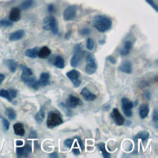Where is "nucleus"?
I'll use <instances>...</instances> for the list:
<instances>
[{
	"label": "nucleus",
	"instance_id": "1",
	"mask_svg": "<svg viewBox=\"0 0 158 158\" xmlns=\"http://www.w3.org/2000/svg\"><path fill=\"white\" fill-rule=\"evenodd\" d=\"M112 23L110 19L103 15H96L93 20V27L99 32H105L109 30Z\"/></svg>",
	"mask_w": 158,
	"mask_h": 158
},
{
	"label": "nucleus",
	"instance_id": "2",
	"mask_svg": "<svg viewBox=\"0 0 158 158\" xmlns=\"http://www.w3.org/2000/svg\"><path fill=\"white\" fill-rule=\"evenodd\" d=\"M63 123V120L60 113L56 110H52L49 112L47 118V127L49 128H53Z\"/></svg>",
	"mask_w": 158,
	"mask_h": 158
},
{
	"label": "nucleus",
	"instance_id": "3",
	"mask_svg": "<svg viewBox=\"0 0 158 158\" xmlns=\"http://www.w3.org/2000/svg\"><path fill=\"white\" fill-rule=\"evenodd\" d=\"M85 59H86L85 72L88 75H92L94 73H95L98 68L96 59L93 56V54L89 52L86 53Z\"/></svg>",
	"mask_w": 158,
	"mask_h": 158
},
{
	"label": "nucleus",
	"instance_id": "4",
	"mask_svg": "<svg viewBox=\"0 0 158 158\" xmlns=\"http://www.w3.org/2000/svg\"><path fill=\"white\" fill-rule=\"evenodd\" d=\"M43 28L46 30H51L54 35L57 34L59 28L57 22L53 16H48L43 19Z\"/></svg>",
	"mask_w": 158,
	"mask_h": 158
},
{
	"label": "nucleus",
	"instance_id": "5",
	"mask_svg": "<svg viewBox=\"0 0 158 158\" xmlns=\"http://www.w3.org/2000/svg\"><path fill=\"white\" fill-rule=\"evenodd\" d=\"M84 52H85L83 51L81 48V44L80 43L77 44L75 46L73 50V54L70 60V65L72 67L76 68L80 65Z\"/></svg>",
	"mask_w": 158,
	"mask_h": 158
},
{
	"label": "nucleus",
	"instance_id": "6",
	"mask_svg": "<svg viewBox=\"0 0 158 158\" xmlns=\"http://www.w3.org/2000/svg\"><path fill=\"white\" fill-rule=\"evenodd\" d=\"M66 75L67 78L72 82L75 88H78L80 86L81 81L79 78L80 73L75 69H72L69 72H67Z\"/></svg>",
	"mask_w": 158,
	"mask_h": 158
},
{
	"label": "nucleus",
	"instance_id": "7",
	"mask_svg": "<svg viewBox=\"0 0 158 158\" xmlns=\"http://www.w3.org/2000/svg\"><path fill=\"white\" fill-rule=\"evenodd\" d=\"M122 102V108L124 114L127 117H130L132 116V108L133 106V103L131 101H130L127 98H123L121 100Z\"/></svg>",
	"mask_w": 158,
	"mask_h": 158
},
{
	"label": "nucleus",
	"instance_id": "8",
	"mask_svg": "<svg viewBox=\"0 0 158 158\" xmlns=\"http://www.w3.org/2000/svg\"><path fill=\"white\" fill-rule=\"evenodd\" d=\"M83 102L79 98L72 94H70L65 101V105L69 108L74 109L76 108L77 106H81Z\"/></svg>",
	"mask_w": 158,
	"mask_h": 158
},
{
	"label": "nucleus",
	"instance_id": "9",
	"mask_svg": "<svg viewBox=\"0 0 158 158\" xmlns=\"http://www.w3.org/2000/svg\"><path fill=\"white\" fill-rule=\"evenodd\" d=\"M77 12V8L75 6H69L67 7L63 12V18L65 21H69L73 20Z\"/></svg>",
	"mask_w": 158,
	"mask_h": 158
},
{
	"label": "nucleus",
	"instance_id": "10",
	"mask_svg": "<svg viewBox=\"0 0 158 158\" xmlns=\"http://www.w3.org/2000/svg\"><path fill=\"white\" fill-rule=\"evenodd\" d=\"M22 80L26 83L28 86L34 89H38L39 88L40 85L38 81L36 80L33 75L30 76H23L21 75Z\"/></svg>",
	"mask_w": 158,
	"mask_h": 158
},
{
	"label": "nucleus",
	"instance_id": "11",
	"mask_svg": "<svg viewBox=\"0 0 158 158\" xmlns=\"http://www.w3.org/2000/svg\"><path fill=\"white\" fill-rule=\"evenodd\" d=\"M111 117L115 125L121 126L123 125L125 119L117 108H114L111 112Z\"/></svg>",
	"mask_w": 158,
	"mask_h": 158
},
{
	"label": "nucleus",
	"instance_id": "12",
	"mask_svg": "<svg viewBox=\"0 0 158 158\" xmlns=\"http://www.w3.org/2000/svg\"><path fill=\"white\" fill-rule=\"evenodd\" d=\"M118 69L120 71L125 73H131L133 70L132 63L129 60H125L120 65Z\"/></svg>",
	"mask_w": 158,
	"mask_h": 158
},
{
	"label": "nucleus",
	"instance_id": "13",
	"mask_svg": "<svg viewBox=\"0 0 158 158\" xmlns=\"http://www.w3.org/2000/svg\"><path fill=\"white\" fill-rule=\"evenodd\" d=\"M9 20L12 22H17L20 19V9L19 7H13L9 13Z\"/></svg>",
	"mask_w": 158,
	"mask_h": 158
},
{
	"label": "nucleus",
	"instance_id": "14",
	"mask_svg": "<svg viewBox=\"0 0 158 158\" xmlns=\"http://www.w3.org/2000/svg\"><path fill=\"white\" fill-rule=\"evenodd\" d=\"M80 94L84 98V99L86 100V101H94L96 98V96L92 93L87 88L85 87L83 88L81 92H80Z\"/></svg>",
	"mask_w": 158,
	"mask_h": 158
},
{
	"label": "nucleus",
	"instance_id": "15",
	"mask_svg": "<svg viewBox=\"0 0 158 158\" xmlns=\"http://www.w3.org/2000/svg\"><path fill=\"white\" fill-rule=\"evenodd\" d=\"M49 78H50V75L49 73H47V72L41 73L38 80L40 86H45L49 85L50 84Z\"/></svg>",
	"mask_w": 158,
	"mask_h": 158
},
{
	"label": "nucleus",
	"instance_id": "16",
	"mask_svg": "<svg viewBox=\"0 0 158 158\" xmlns=\"http://www.w3.org/2000/svg\"><path fill=\"white\" fill-rule=\"evenodd\" d=\"M25 35V31L22 29H19L10 34L9 39L10 41H17L22 39Z\"/></svg>",
	"mask_w": 158,
	"mask_h": 158
},
{
	"label": "nucleus",
	"instance_id": "17",
	"mask_svg": "<svg viewBox=\"0 0 158 158\" xmlns=\"http://www.w3.org/2000/svg\"><path fill=\"white\" fill-rule=\"evenodd\" d=\"M133 46V43L130 41H126L124 43L123 46L120 49V54L122 56H127L128 55Z\"/></svg>",
	"mask_w": 158,
	"mask_h": 158
},
{
	"label": "nucleus",
	"instance_id": "18",
	"mask_svg": "<svg viewBox=\"0 0 158 158\" xmlns=\"http://www.w3.org/2000/svg\"><path fill=\"white\" fill-rule=\"evenodd\" d=\"M149 112V107L148 104L144 103V104H142L139 108V114L140 117L142 119L145 118Z\"/></svg>",
	"mask_w": 158,
	"mask_h": 158
},
{
	"label": "nucleus",
	"instance_id": "19",
	"mask_svg": "<svg viewBox=\"0 0 158 158\" xmlns=\"http://www.w3.org/2000/svg\"><path fill=\"white\" fill-rule=\"evenodd\" d=\"M13 128H14V133L16 135H18L20 136H23L25 133L23 125L21 123H15L13 125Z\"/></svg>",
	"mask_w": 158,
	"mask_h": 158
},
{
	"label": "nucleus",
	"instance_id": "20",
	"mask_svg": "<svg viewBox=\"0 0 158 158\" xmlns=\"http://www.w3.org/2000/svg\"><path fill=\"white\" fill-rule=\"evenodd\" d=\"M149 136V132L147 131H141L138 132L134 137L133 140L135 141V143H137V141L138 139H141L142 141H146L148 139Z\"/></svg>",
	"mask_w": 158,
	"mask_h": 158
},
{
	"label": "nucleus",
	"instance_id": "21",
	"mask_svg": "<svg viewBox=\"0 0 158 158\" xmlns=\"http://www.w3.org/2000/svg\"><path fill=\"white\" fill-rule=\"evenodd\" d=\"M50 54H51L50 49L47 46H43L39 49L38 56L41 59H46L50 55Z\"/></svg>",
	"mask_w": 158,
	"mask_h": 158
},
{
	"label": "nucleus",
	"instance_id": "22",
	"mask_svg": "<svg viewBox=\"0 0 158 158\" xmlns=\"http://www.w3.org/2000/svg\"><path fill=\"white\" fill-rule=\"evenodd\" d=\"M38 51H39V48L38 47L28 49L25 51V55L30 58H36L38 56Z\"/></svg>",
	"mask_w": 158,
	"mask_h": 158
},
{
	"label": "nucleus",
	"instance_id": "23",
	"mask_svg": "<svg viewBox=\"0 0 158 158\" xmlns=\"http://www.w3.org/2000/svg\"><path fill=\"white\" fill-rule=\"evenodd\" d=\"M45 117V112H44V107L42 106L40 110L36 113L35 116V119L38 123H41L43 122Z\"/></svg>",
	"mask_w": 158,
	"mask_h": 158
},
{
	"label": "nucleus",
	"instance_id": "24",
	"mask_svg": "<svg viewBox=\"0 0 158 158\" xmlns=\"http://www.w3.org/2000/svg\"><path fill=\"white\" fill-rule=\"evenodd\" d=\"M54 65L58 69H64L65 67V62L64 58L59 55L57 56L54 60Z\"/></svg>",
	"mask_w": 158,
	"mask_h": 158
},
{
	"label": "nucleus",
	"instance_id": "25",
	"mask_svg": "<svg viewBox=\"0 0 158 158\" xmlns=\"http://www.w3.org/2000/svg\"><path fill=\"white\" fill-rule=\"evenodd\" d=\"M6 65L9 68V70L14 73L16 71L17 68V64L14 59H8L6 60Z\"/></svg>",
	"mask_w": 158,
	"mask_h": 158
},
{
	"label": "nucleus",
	"instance_id": "26",
	"mask_svg": "<svg viewBox=\"0 0 158 158\" xmlns=\"http://www.w3.org/2000/svg\"><path fill=\"white\" fill-rule=\"evenodd\" d=\"M97 146L98 147V149L101 151V152L102 154V156H104V157L105 158H109L110 157V154L109 153H108L106 149V147H105V144L102 142L99 143L97 144Z\"/></svg>",
	"mask_w": 158,
	"mask_h": 158
},
{
	"label": "nucleus",
	"instance_id": "27",
	"mask_svg": "<svg viewBox=\"0 0 158 158\" xmlns=\"http://www.w3.org/2000/svg\"><path fill=\"white\" fill-rule=\"evenodd\" d=\"M34 4V0H24L20 5V9L26 10L31 7Z\"/></svg>",
	"mask_w": 158,
	"mask_h": 158
},
{
	"label": "nucleus",
	"instance_id": "28",
	"mask_svg": "<svg viewBox=\"0 0 158 158\" xmlns=\"http://www.w3.org/2000/svg\"><path fill=\"white\" fill-rule=\"evenodd\" d=\"M6 113L7 117L10 120H15L16 118V114L14 110L12 107H8L6 109Z\"/></svg>",
	"mask_w": 158,
	"mask_h": 158
},
{
	"label": "nucleus",
	"instance_id": "29",
	"mask_svg": "<svg viewBox=\"0 0 158 158\" xmlns=\"http://www.w3.org/2000/svg\"><path fill=\"white\" fill-rule=\"evenodd\" d=\"M0 96L2 98H4L5 99H6L7 101L11 102L12 99L10 98L9 92L7 90H6L4 89H0Z\"/></svg>",
	"mask_w": 158,
	"mask_h": 158
},
{
	"label": "nucleus",
	"instance_id": "30",
	"mask_svg": "<svg viewBox=\"0 0 158 158\" xmlns=\"http://www.w3.org/2000/svg\"><path fill=\"white\" fill-rule=\"evenodd\" d=\"M13 23L10 20L2 19L0 20V26L2 27H9L12 26Z\"/></svg>",
	"mask_w": 158,
	"mask_h": 158
},
{
	"label": "nucleus",
	"instance_id": "31",
	"mask_svg": "<svg viewBox=\"0 0 158 158\" xmlns=\"http://www.w3.org/2000/svg\"><path fill=\"white\" fill-rule=\"evenodd\" d=\"M94 47V42L93 40H92L90 38H88L87 41H86V48L88 50H92V49H93Z\"/></svg>",
	"mask_w": 158,
	"mask_h": 158
},
{
	"label": "nucleus",
	"instance_id": "32",
	"mask_svg": "<svg viewBox=\"0 0 158 158\" xmlns=\"http://www.w3.org/2000/svg\"><path fill=\"white\" fill-rule=\"evenodd\" d=\"M152 120L154 122V124L156 125V127L157 128V121H158V112L156 109H155L153 111L152 114Z\"/></svg>",
	"mask_w": 158,
	"mask_h": 158
},
{
	"label": "nucleus",
	"instance_id": "33",
	"mask_svg": "<svg viewBox=\"0 0 158 158\" xmlns=\"http://www.w3.org/2000/svg\"><path fill=\"white\" fill-rule=\"evenodd\" d=\"M8 92H9V94L10 96V98L12 99H14V98H15L17 95V91L15 89H13V88H9L7 89Z\"/></svg>",
	"mask_w": 158,
	"mask_h": 158
},
{
	"label": "nucleus",
	"instance_id": "34",
	"mask_svg": "<svg viewBox=\"0 0 158 158\" xmlns=\"http://www.w3.org/2000/svg\"><path fill=\"white\" fill-rule=\"evenodd\" d=\"M17 156L18 157H21L22 156H25V151L23 147L22 148H17L16 149Z\"/></svg>",
	"mask_w": 158,
	"mask_h": 158
},
{
	"label": "nucleus",
	"instance_id": "35",
	"mask_svg": "<svg viewBox=\"0 0 158 158\" xmlns=\"http://www.w3.org/2000/svg\"><path fill=\"white\" fill-rule=\"evenodd\" d=\"M24 148V151H25V157H27L28 156V154L30 153L32 151V149H31V146L28 144H25V146H23Z\"/></svg>",
	"mask_w": 158,
	"mask_h": 158
},
{
	"label": "nucleus",
	"instance_id": "36",
	"mask_svg": "<svg viewBox=\"0 0 158 158\" xmlns=\"http://www.w3.org/2000/svg\"><path fill=\"white\" fill-rule=\"evenodd\" d=\"M73 139H67L64 141V145L67 147L68 148H70L73 144Z\"/></svg>",
	"mask_w": 158,
	"mask_h": 158
},
{
	"label": "nucleus",
	"instance_id": "37",
	"mask_svg": "<svg viewBox=\"0 0 158 158\" xmlns=\"http://www.w3.org/2000/svg\"><path fill=\"white\" fill-rule=\"evenodd\" d=\"M2 123H3V125L6 129V130H8L9 128V127H10V123L9 122V121L4 117H3L2 118Z\"/></svg>",
	"mask_w": 158,
	"mask_h": 158
},
{
	"label": "nucleus",
	"instance_id": "38",
	"mask_svg": "<svg viewBox=\"0 0 158 158\" xmlns=\"http://www.w3.org/2000/svg\"><path fill=\"white\" fill-rule=\"evenodd\" d=\"M80 33L81 35H88L90 33H91V30L89 28H82L81 30H80Z\"/></svg>",
	"mask_w": 158,
	"mask_h": 158
},
{
	"label": "nucleus",
	"instance_id": "39",
	"mask_svg": "<svg viewBox=\"0 0 158 158\" xmlns=\"http://www.w3.org/2000/svg\"><path fill=\"white\" fill-rule=\"evenodd\" d=\"M146 1L151 6L153 7V9H155L156 11H157V5L155 4V2H154L153 0H146Z\"/></svg>",
	"mask_w": 158,
	"mask_h": 158
},
{
	"label": "nucleus",
	"instance_id": "40",
	"mask_svg": "<svg viewBox=\"0 0 158 158\" xmlns=\"http://www.w3.org/2000/svg\"><path fill=\"white\" fill-rule=\"evenodd\" d=\"M75 138H76V139H77L78 143L79 145H80V146L81 150L83 151L84 149H85V146H84V144L83 143V141H82L80 137H78V136H76V137H75Z\"/></svg>",
	"mask_w": 158,
	"mask_h": 158
},
{
	"label": "nucleus",
	"instance_id": "41",
	"mask_svg": "<svg viewBox=\"0 0 158 158\" xmlns=\"http://www.w3.org/2000/svg\"><path fill=\"white\" fill-rule=\"evenodd\" d=\"M55 6L53 4H50L48 6V11L49 13H53L55 11Z\"/></svg>",
	"mask_w": 158,
	"mask_h": 158
},
{
	"label": "nucleus",
	"instance_id": "42",
	"mask_svg": "<svg viewBox=\"0 0 158 158\" xmlns=\"http://www.w3.org/2000/svg\"><path fill=\"white\" fill-rule=\"evenodd\" d=\"M107 60L111 64H116V59H115L114 57H113L112 56H109L107 57Z\"/></svg>",
	"mask_w": 158,
	"mask_h": 158
},
{
	"label": "nucleus",
	"instance_id": "43",
	"mask_svg": "<svg viewBox=\"0 0 158 158\" xmlns=\"http://www.w3.org/2000/svg\"><path fill=\"white\" fill-rule=\"evenodd\" d=\"M37 137V135L35 131L31 130L29 134V138H36Z\"/></svg>",
	"mask_w": 158,
	"mask_h": 158
},
{
	"label": "nucleus",
	"instance_id": "44",
	"mask_svg": "<svg viewBox=\"0 0 158 158\" xmlns=\"http://www.w3.org/2000/svg\"><path fill=\"white\" fill-rule=\"evenodd\" d=\"M143 94H144V98L146 99H150V98H151V94H150V93L149 91H145Z\"/></svg>",
	"mask_w": 158,
	"mask_h": 158
},
{
	"label": "nucleus",
	"instance_id": "45",
	"mask_svg": "<svg viewBox=\"0 0 158 158\" xmlns=\"http://www.w3.org/2000/svg\"><path fill=\"white\" fill-rule=\"evenodd\" d=\"M72 152H73V154L74 155H76V156L79 155L80 153L79 149H77V148H73V149H72Z\"/></svg>",
	"mask_w": 158,
	"mask_h": 158
},
{
	"label": "nucleus",
	"instance_id": "46",
	"mask_svg": "<svg viewBox=\"0 0 158 158\" xmlns=\"http://www.w3.org/2000/svg\"><path fill=\"white\" fill-rule=\"evenodd\" d=\"M49 156L50 157H52V158H57V153L56 152H52V153L50 154L49 155Z\"/></svg>",
	"mask_w": 158,
	"mask_h": 158
},
{
	"label": "nucleus",
	"instance_id": "47",
	"mask_svg": "<svg viewBox=\"0 0 158 158\" xmlns=\"http://www.w3.org/2000/svg\"><path fill=\"white\" fill-rule=\"evenodd\" d=\"M4 78H5L4 75L2 74V73H0V85H1V83L4 81Z\"/></svg>",
	"mask_w": 158,
	"mask_h": 158
},
{
	"label": "nucleus",
	"instance_id": "48",
	"mask_svg": "<svg viewBox=\"0 0 158 158\" xmlns=\"http://www.w3.org/2000/svg\"><path fill=\"white\" fill-rule=\"evenodd\" d=\"M70 34H71V30L68 31L67 33L65 34V39H69V37H70Z\"/></svg>",
	"mask_w": 158,
	"mask_h": 158
},
{
	"label": "nucleus",
	"instance_id": "49",
	"mask_svg": "<svg viewBox=\"0 0 158 158\" xmlns=\"http://www.w3.org/2000/svg\"><path fill=\"white\" fill-rule=\"evenodd\" d=\"M16 145L17 146H22L23 144V141L22 140H17L16 141Z\"/></svg>",
	"mask_w": 158,
	"mask_h": 158
},
{
	"label": "nucleus",
	"instance_id": "50",
	"mask_svg": "<svg viewBox=\"0 0 158 158\" xmlns=\"http://www.w3.org/2000/svg\"><path fill=\"white\" fill-rule=\"evenodd\" d=\"M133 106H137V104H138V100H136L134 102H133Z\"/></svg>",
	"mask_w": 158,
	"mask_h": 158
}]
</instances>
